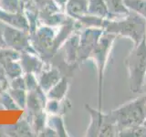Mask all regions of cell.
<instances>
[{
  "label": "cell",
  "mask_w": 146,
  "mask_h": 137,
  "mask_svg": "<svg viewBox=\"0 0 146 137\" xmlns=\"http://www.w3.org/2000/svg\"><path fill=\"white\" fill-rule=\"evenodd\" d=\"M118 136H135V137L146 136V125L141 124V125L126 128V129H123L119 132Z\"/></svg>",
  "instance_id": "cell-24"
},
{
  "label": "cell",
  "mask_w": 146,
  "mask_h": 137,
  "mask_svg": "<svg viewBox=\"0 0 146 137\" xmlns=\"http://www.w3.org/2000/svg\"><path fill=\"white\" fill-rule=\"evenodd\" d=\"M62 77L63 74L59 68L48 62L43 70L36 75L39 87L45 93H47Z\"/></svg>",
  "instance_id": "cell-8"
},
{
  "label": "cell",
  "mask_w": 146,
  "mask_h": 137,
  "mask_svg": "<svg viewBox=\"0 0 146 137\" xmlns=\"http://www.w3.org/2000/svg\"><path fill=\"white\" fill-rule=\"evenodd\" d=\"M47 125L57 132L58 136H68L67 134L65 123L61 115H48Z\"/></svg>",
  "instance_id": "cell-18"
},
{
  "label": "cell",
  "mask_w": 146,
  "mask_h": 137,
  "mask_svg": "<svg viewBox=\"0 0 146 137\" xmlns=\"http://www.w3.org/2000/svg\"><path fill=\"white\" fill-rule=\"evenodd\" d=\"M57 31L58 27L39 25L38 29L30 34L32 46L36 54L45 62H48L56 54L54 42Z\"/></svg>",
  "instance_id": "cell-4"
},
{
  "label": "cell",
  "mask_w": 146,
  "mask_h": 137,
  "mask_svg": "<svg viewBox=\"0 0 146 137\" xmlns=\"http://www.w3.org/2000/svg\"><path fill=\"white\" fill-rule=\"evenodd\" d=\"M88 11L90 15L100 18H107L111 16L104 0H90Z\"/></svg>",
  "instance_id": "cell-17"
},
{
  "label": "cell",
  "mask_w": 146,
  "mask_h": 137,
  "mask_svg": "<svg viewBox=\"0 0 146 137\" xmlns=\"http://www.w3.org/2000/svg\"><path fill=\"white\" fill-rule=\"evenodd\" d=\"M102 35V30L97 27H88L80 33L79 49H78V63L89 59L99 39Z\"/></svg>",
  "instance_id": "cell-7"
},
{
  "label": "cell",
  "mask_w": 146,
  "mask_h": 137,
  "mask_svg": "<svg viewBox=\"0 0 146 137\" xmlns=\"http://www.w3.org/2000/svg\"><path fill=\"white\" fill-rule=\"evenodd\" d=\"M85 108L90 115V123L87 129L86 136H100L103 125L107 121V114L102 113V110H95L90 105L85 104Z\"/></svg>",
  "instance_id": "cell-10"
},
{
  "label": "cell",
  "mask_w": 146,
  "mask_h": 137,
  "mask_svg": "<svg viewBox=\"0 0 146 137\" xmlns=\"http://www.w3.org/2000/svg\"><path fill=\"white\" fill-rule=\"evenodd\" d=\"M129 72L130 88L132 92H139L145 81L146 75V42L143 39L134 46L125 61Z\"/></svg>",
  "instance_id": "cell-3"
},
{
  "label": "cell",
  "mask_w": 146,
  "mask_h": 137,
  "mask_svg": "<svg viewBox=\"0 0 146 137\" xmlns=\"http://www.w3.org/2000/svg\"><path fill=\"white\" fill-rule=\"evenodd\" d=\"M19 63L23 73H33L36 75L42 71L47 65V62H45L38 55L29 52L20 53Z\"/></svg>",
  "instance_id": "cell-9"
},
{
  "label": "cell",
  "mask_w": 146,
  "mask_h": 137,
  "mask_svg": "<svg viewBox=\"0 0 146 137\" xmlns=\"http://www.w3.org/2000/svg\"><path fill=\"white\" fill-rule=\"evenodd\" d=\"M9 85V80L7 79V77L5 73L4 68L0 66V93L3 91H6L8 88Z\"/></svg>",
  "instance_id": "cell-27"
},
{
  "label": "cell",
  "mask_w": 146,
  "mask_h": 137,
  "mask_svg": "<svg viewBox=\"0 0 146 137\" xmlns=\"http://www.w3.org/2000/svg\"><path fill=\"white\" fill-rule=\"evenodd\" d=\"M29 0H24V2H25V3H27V2H29Z\"/></svg>",
  "instance_id": "cell-30"
},
{
  "label": "cell",
  "mask_w": 146,
  "mask_h": 137,
  "mask_svg": "<svg viewBox=\"0 0 146 137\" xmlns=\"http://www.w3.org/2000/svg\"><path fill=\"white\" fill-rule=\"evenodd\" d=\"M27 120H29L32 130L34 132L35 136H38L40 132L43 131L45 126L47 125V119H48V114L45 111L36 112L31 115H24Z\"/></svg>",
  "instance_id": "cell-16"
},
{
  "label": "cell",
  "mask_w": 146,
  "mask_h": 137,
  "mask_svg": "<svg viewBox=\"0 0 146 137\" xmlns=\"http://www.w3.org/2000/svg\"><path fill=\"white\" fill-rule=\"evenodd\" d=\"M0 21L7 26L29 32V25L25 13H10L0 9Z\"/></svg>",
  "instance_id": "cell-11"
},
{
  "label": "cell",
  "mask_w": 146,
  "mask_h": 137,
  "mask_svg": "<svg viewBox=\"0 0 146 137\" xmlns=\"http://www.w3.org/2000/svg\"><path fill=\"white\" fill-rule=\"evenodd\" d=\"M71 108V103L67 98L61 100H47L45 105V112L48 115H61L63 116Z\"/></svg>",
  "instance_id": "cell-14"
},
{
  "label": "cell",
  "mask_w": 146,
  "mask_h": 137,
  "mask_svg": "<svg viewBox=\"0 0 146 137\" xmlns=\"http://www.w3.org/2000/svg\"><path fill=\"white\" fill-rule=\"evenodd\" d=\"M23 77H24L26 88L27 91L36 90V88L39 87L38 78H36V74H33V73H24Z\"/></svg>",
  "instance_id": "cell-26"
},
{
  "label": "cell",
  "mask_w": 146,
  "mask_h": 137,
  "mask_svg": "<svg viewBox=\"0 0 146 137\" xmlns=\"http://www.w3.org/2000/svg\"><path fill=\"white\" fill-rule=\"evenodd\" d=\"M118 132L126 128L143 124L146 121V96H141L111 112Z\"/></svg>",
  "instance_id": "cell-1"
},
{
  "label": "cell",
  "mask_w": 146,
  "mask_h": 137,
  "mask_svg": "<svg viewBox=\"0 0 146 137\" xmlns=\"http://www.w3.org/2000/svg\"><path fill=\"white\" fill-rule=\"evenodd\" d=\"M107 5L110 13L111 14H119V15H128L130 10L127 8L124 4V0H104Z\"/></svg>",
  "instance_id": "cell-21"
},
{
  "label": "cell",
  "mask_w": 146,
  "mask_h": 137,
  "mask_svg": "<svg viewBox=\"0 0 146 137\" xmlns=\"http://www.w3.org/2000/svg\"><path fill=\"white\" fill-rule=\"evenodd\" d=\"M4 136H7L6 131H5V126L0 125V137H4Z\"/></svg>",
  "instance_id": "cell-29"
},
{
  "label": "cell",
  "mask_w": 146,
  "mask_h": 137,
  "mask_svg": "<svg viewBox=\"0 0 146 137\" xmlns=\"http://www.w3.org/2000/svg\"><path fill=\"white\" fill-rule=\"evenodd\" d=\"M7 136L12 137H25V136H35L29 120L23 116L19 121L13 125L5 126Z\"/></svg>",
  "instance_id": "cell-13"
},
{
  "label": "cell",
  "mask_w": 146,
  "mask_h": 137,
  "mask_svg": "<svg viewBox=\"0 0 146 137\" xmlns=\"http://www.w3.org/2000/svg\"><path fill=\"white\" fill-rule=\"evenodd\" d=\"M144 39H145V42H146V32H145V38Z\"/></svg>",
  "instance_id": "cell-31"
},
{
  "label": "cell",
  "mask_w": 146,
  "mask_h": 137,
  "mask_svg": "<svg viewBox=\"0 0 146 137\" xmlns=\"http://www.w3.org/2000/svg\"><path fill=\"white\" fill-rule=\"evenodd\" d=\"M89 1L90 0H67L63 10L68 17L80 20L89 14Z\"/></svg>",
  "instance_id": "cell-12"
},
{
  "label": "cell",
  "mask_w": 146,
  "mask_h": 137,
  "mask_svg": "<svg viewBox=\"0 0 146 137\" xmlns=\"http://www.w3.org/2000/svg\"><path fill=\"white\" fill-rule=\"evenodd\" d=\"M0 9L10 13H23L25 2L24 0H0Z\"/></svg>",
  "instance_id": "cell-19"
},
{
  "label": "cell",
  "mask_w": 146,
  "mask_h": 137,
  "mask_svg": "<svg viewBox=\"0 0 146 137\" xmlns=\"http://www.w3.org/2000/svg\"><path fill=\"white\" fill-rule=\"evenodd\" d=\"M7 91L11 96L12 99L15 100V102L20 110L24 111L27 104V90L25 89H11L7 88Z\"/></svg>",
  "instance_id": "cell-20"
},
{
  "label": "cell",
  "mask_w": 146,
  "mask_h": 137,
  "mask_svg": "<svg viewBox=\"0 0 146 137\" xmlns=\"http://www.w3.org/2000/svg\"><path fill=\"white\" fill-rule=\"evenodd\" d=\"M0 105H2L5 110H8V111L19 109L15 102V100L12 99L7 90L0 93Z\"/></svg>",
  "instance_id": "cell-25"
},
{
  "label": "cell",
  "mask_w": 146,
  "mask_h": 137,
  "mask_svg": "<svg viewBox=\"0 0 146 137\" xmlns=\"http://www.w3.org/2000/svg\"><path fill=\"white\" fill-rule=\"evenodd\" d=\"M20 53L7 47H0V66L2 68L11 61H19Z\"/></svg>",
  "instance_id": "cell-22"
},
{
  "label": "cell",
  "mask_w": 146,
  "mask_h": 137,
  "mask_svg": "<svg viewBox=\"0 0 146 137\" xmlns=\"http://www.w3.org/2000/svg\"><path fill=\"white\" fill-rule=\"evenodd\" d=\"M124 4L146 19V0H124Z\"/></svg>",
  "instance_id": "cell-23"
},
{
  "label": "cell",
  "mask_w": 146,
  "mask_h": 137,
  "mask_svg": "<svg viewBox=\"0 0 146 137\" xmlns=\"http://www.w3.org/2000/svg\"><path fill=\"white\" fill-rule=\"evenodd\" d=\"M145 82H146V75H145Z\"/></svg>",
  "instance_id": "cell-32"
},
{
  "label": "cell",
  "mask_w": 146,
  "mask_h": 137,
  "mask_svg": "<svg viewBox=\"0 0 146 137\" xmlns=\"http://www.w3.org/2000/svg\"><path fill=\"white\" fill-rule=\"evenodd\" d=\"M4 29H5V24L2 21H0V47H7L4 40Z\"/></svg>",
  "instance_id": "cell-28"
},
{
  "label": "cell",
  "mask_w": 146,
  "mask_h": 137,
  "mask_svg": "<svg viewBox=\"0 0 146 137\" xmlns=\"http://www.w3.org/2000/svg\"><path fill=\"white\" fill-rule=\"evenodd\" d=\"M4 40L7 48L12 49L19 53L29 52L36 54L31 43L30 34L27 31L5 24Z\"/></svg>",
  "instance_id": "cell-6"
},
{
  "label": "cell",
  "mask_w": 146,
  "mask_h": 137,
  "mask_svg": "<svg viewBox=\"0 0 146 137\" xmlns=\"http://www.w3.org/2000/svg\"><path fill=\"white\" fill-rule=\"evenodd\" d=\"M68 88H70V82H68V77L63 76L61 79L46 93L47 99L61 100L64 98H66Z\"/></svg>",
  "instance_id": "cell-15"
},
{
  "label": "cell",
  "mask_w": 146,
  "mask_h": 137,
  "mask_svg": "<svg viewBox=\"0 0 146 137\" xmlns=\"http://www.w3.org/2000/svg\"><path fill=\"white\" fill-rule=\"evenodd\" d=\"M115 34L105 33L100 36L98 43L96 44L92 52L90 53L89 58L95 59L98 68L99 76V110H102V81H103V72L106 65L109 51L111 48V45L115 39Z\"/></svg>",
  "instance_id": "cell-5"
},
{
  "label": "cell",
  "mask_w": 146,
  "mask_h": 137,
  "mask_svg": "<svg viewBox=\"0 0 146 137\" xmlns=\"http://www.w3.org/2000/svg\"><path fill=\"white\" fill-rule=\"evenodd\" d=\"M104 29L107 33L129 37L134 42V46H137L145 38L146 19L138 13L131 11L123 20L108 21Z\"/></svg>",
  "instance_id": "cell-2"
}]
</instances>
